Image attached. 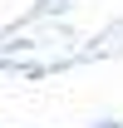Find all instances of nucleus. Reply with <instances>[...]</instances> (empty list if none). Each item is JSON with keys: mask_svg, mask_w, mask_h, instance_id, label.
Returning a JSON list of instances; mask_svg holds the SVG:
<instances>
[{"mask_svg": "<svg viewBox=\"0 0 123 128\" xmlns=\"http://www.w3.org/2000/svg\"><path fill=\"white\" fill-rule=\"evenodd\" d=\"M94 128H118V123H94Z\"/></svg>", "mask_w": 123, "mask_h": 128, "instance_id": "1", "label": "nucleus"}]
</instances>
